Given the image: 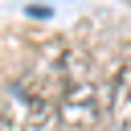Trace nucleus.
Wrapping results in <instances>:
<instances>
[{"label":"nucleus","mask_w":131,"mask_h":131,"mask_svg":"<svg viewBox=\"0 0 131 131\" xmlns=\"http://www.w3.org/2000/svg\"><path fill=\"white\" fill-rule=\"evenodd\" d=\"M66 82H70V57H53L25 70L0 98L4 131H41L49 119H57Z\"/></svg>","instance_id":"obj_1"},{"label":"nucleus","mask_w":131,"mask_h":131,"mask_svg":"<svg viewBox=\"0 0 131 131\" xmlns=\"http://www.w3.org/2000/svg\"><path fill=\"white\" fill-rule=\"evenodd\" d=\"M78 70H82V61L70 57V82H66V94H61V106H57V123L66 131H90L102 119V90Z\"/></svg>","instance_id":"obj_2"},{"label":"nucleus","mask_w":131,"mask_h":131,"mask_svg":"<svg viewBox=\"0 0 131 131\" xmlns=\"http://www.w3.org/2000/svg\"><path fill=\"white\" fill-rule=\"evenodd\" d=\"M111 106H115V115H119V119H123V115H131V66H123V70L115 74Z\"/></svg>","instance_id":"obj_3"},{"label":"nucleus","mask_w":131,"mask_h":131,"mask_svg":"<svg viewBox=\"0 0 131 131\" xmlns=\"http://www.w3.org/2000/svg\"><path fill=\"white\" fill-rule=\"evenodd\" d=\"M119 131H131V115H123V119H119Z\"/></svg>","instance_id":"obj_4"}]
</instances>
